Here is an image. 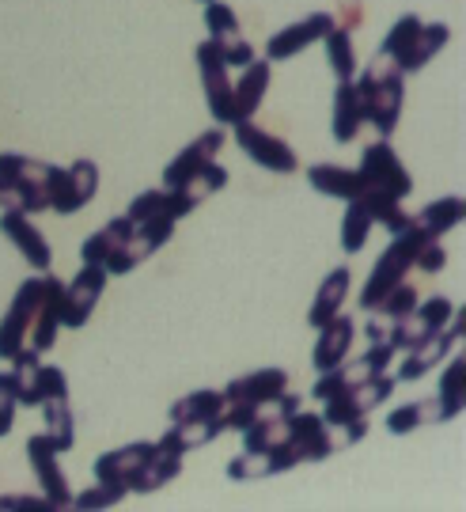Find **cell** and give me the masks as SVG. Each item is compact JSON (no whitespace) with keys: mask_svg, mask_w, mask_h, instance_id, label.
I'll return each instance as SVG.
<instances>
[{"mask_svg":"<svg viewBox=\"0 0 466 512\" xmlns=\"http://www.w3.org/2000/svg\"><path fill=\"white\" fill-rule=\"evenodd\" d=\"M353 88L364 107V126L376 129V137H391L406 103V73L387 54H376L364 65V73L353 76Z\"/></svg>","mask_w":466,"mask_h":512,"instance_id":"obj_1","label":"cell"},{"mask_svg":"<svg viewBox=\"0 0 466 512\" xmlns=\"http://www.w3.org/2000/svg\"><path fill=\"white\" fill-rule=\"evenodd\" d=\"M425 239H432V236H425L417 224H410V228H402V232L391 236L387 251L376 258L372 274H368L364 289H360V311H376L379 300L391 293L398 281H406V277H410L413 258H417L421 247H425Z\"/></svg>","mask_w":466,"mask_h":512,"instance_id":"obj_2","label":"cell"},{"mask_svg":"<svg viewBox=\"0 0 466 512\" xmlns=\"http://www.w3.org/2000/svg\"><path fill=\"white\" fill-rule=\"evenodd\" d=\"M395 384L398 380L391 376V368H387V372H379L372 380H360V384L345 387L338 395L323 399V421L330 429H341V425H349V421L368 418L376 406H383L395 395Z\"/></svg>","mask_w":466,"mask_h":512,"instance_id":"obj_3","label":"cell"},{"mask_svg":"<svg viewBox=\"0 0 466 512\" xmlns=\"http://www.w3.org/2000/svg\"><path fill=\"white\" fill-rule=\"evenodd\" d=\"M42 293H46V274L23 281L16 289V296H12V304H8L4 319H0V357L4 361H12L19 349L27 346L31 327H35L38 304H42Z\"/></svg>","mask_w":466,"mask_h":512,"instance_id":"obj_4","label":"cell"},{"mask_svg":"<svg viewBox=\"0 0 466 512\" xmlns=\"http://www.w3.org/2000/svg\"><path fill=\"white\" fill-rule=\"evenodd\" d=\"M232 137L239 152L258 164L262 171H273V175H292V171H300V156H296V148L281 141V137H273L269 129L254 126V118L247 122H235L232 126Z\"/></svg>","mask_w":466,"mask_h":512,"instance_id":"obj_5","label":"cell"},{"mask_svg":"<svg viewBox=\"0 0 466 512\" xmlns=\"http://www.w3.org/2000/svg\"><path fill=\"white\" fill-rule=\"evenodd\" d=\"M171 236H175V220H141V224H133V232H129V239L114 251V255L107 258V277H126L133 274L137 266H144L148 258L156 255L160 247H167L171 243Z\"/></svg>","mask_w":466,"mask_h":512,"instance_id":"obj_6","label":"cell"},{"mask_svg":"<svg viewBox=\"0 0 466 512\" xmlns=\"http://www.w3.org/2000/svg\"><path fill=\"white\" fill-rule=\"evenodd\" d=\"M463 330H466V311L455 308V315H451V323L444 330H436L432 338H425L421 346L406 349V361L398 365V384H417L421 376H429L432 368L440 365V361H448L451 349L463 342Z\"/></svg>","mask_w":466,"mask_h":512,"instance_id":"obj_7","label":"cell"},{"mask_svg":"<svg viewBox=\"0 0 466 512\" xmlns=\"http://www.w3.org/2000/svg\"><path fill=\"white\" fill-rule=\"evenodd\" d=\"M357 171L364 175V183L372 186V190H387L395 198H410L413 194V175L406 171L402 156L391 145V137H379L372 145H364Z\"/></svg>","mask_w":466,"mask_h":512,"instance_id":"obj_8","label":"cell"},{"mask_svg":"<svg viewBox=\"0 0 466 512\" xmlns=\"http://www.w3.org/2000/svg\"><path fill=\"white\" fill-rule=\"evenodd\" d=\"M201 19H205L209 42L220 50L224 65H228L232 73L235 69H247L254 57H258L254 54V46L243 38V31H239V16H235L224 0H209V4H205V12H201Z\"/></svg>","mask_w":466,"mask_h":512,"instance_id":"obj_9","label":"cell"},{"mask_svg":"<svg viewBox=\"0 0 466 512\" xmlns=\"http://www.w3.org/2000/svg\"><path fill=\"white\" fill-rule=\"evenodd\" d=\"M391 357H395V349L391 346H372L364 349L360 357H345L338 368H330V372H319V380H315V387H311V395L323 403V399H330V395H338V391H345V387L360 384V380H372V376H379V372H387L391 368Z\"/></svg>","mask_w":466,"mask_h":512,"instance_id":"obj_10","label":"cell"},{"mask_svg":"<svg viewBox=\"0 0 466 512\" xmlns=\"http://www.w3.org/2000/svg\"><path fill=\"white\" fill-rule=\"evenodd\" d=\"M198 76H201V92H205V107L216 118V126H228V107H232V69L224 65V57L213 42L205 38L198 46Z\"/></svg>","mask_w":466,"mask_h":512,"instance_id":"obj_11","label":"cell"},{"mask_svg":"<svg viewBox=\"0 0 466 512\" xmlns=\"http://www.w3.org/2000/svg\"><path fill=\"white\" fill-rule=\"evenodd\" d=\"M334 27H338V19L330 16V12H311V16L296 19V23L281 27L277 35H269L266 61H288V57L304 54L307 46H319Z\"/></svg>","mask_w":466,"mask_h":512,"instance_id":"obj_12","label":"cell"},{"mask_svg":"<svg viewBox=\"0 0 466 512\" xmlns=\"http://www.w3.org/2000/svg\"><path fill=\"white\" fill-rule=\"evenodd\" d=\"M107 289V270L103 266H80V274L65 285V311H61V327L80 330L88 327V319L95 315L99 300Z\"/></svg>","mask_w":466,"mask_h":512,"instance_id":"obj_13","label":"cell"},{"mask_svg":"<svg viewBox=\"0 0 466 512\" xmlns=\"http://www.w3.org/2000/svg\"><path fill=\"white\" fill-rule=\"evenodd\" d=\"M269 80H273V61L254 57L247 69H239V80L232 76V107H228V126L254 118L269 95Z\"/></svg>","mask_w":466,"mask_h":512,"instance_id":"obj_14","label":"cell"},{"mask_svg":"<svg viewBox=\"0 0 466 512\" xmlns=\"http://www.w3.org/2000/svg\"><path fill=\"white\" fill-rule=\"evenodd\" d=\"M57 452L50 437L46 433H35V437H27V459H31V467H35L38 475V486H42V494L54 501L57 512L72 509V490H69V478L61 471V463H57Z\"/></svg>","mask_w":466,"mask_h":512,"instance_id":"obj_15","label":"cell"},{"mask_svg":"<svg viewBox=\"0 0 466 512\" xmlns=\"http://www.w3.org/2000/svg\"><path fill=\"white\" fill-rule=\"evenodd\" d=\"M220 148H224V126H213V129H205L201 137H194V141L182 148L171 164L163 167V190L186 186L194 175H198L201 167L213 164L216 156H220Z\"/></svg>","mask_w":466,"mask_h":512,"instance_id":"obj_16","label":"cell"},{"mask_svg":"<svg viewBox=\"0 0 466 512\" xmlns=\"http://www.w3.org/2000/svg\"><path fill=\"white\" fill-rule=\"evenodd\" d=\"M0 232H4V239L16 247L19 255L35 266L38 274H50V266H54V247H50V239L31 224L27 213L4 209V213H0Z\"/></svg>","mask_w":466,"mask_h":512,"instance_id":"obj_17","label":"cell"},{"mask_svg":"<svg viewBox=\"0 0 466 512\" xmlns=\"http://www.w3.org/2000/svg\"><path fill=\"white\" fill-rule=\"evenodd\" d=\"M288 440H292L300 463H323V459H330L338 452L334 429L323 421V414H307V410L292 414V433H288Z\"/></svg>","mask_w":466,"mask_h":512,"instance_id":"obj_18","label":"cell"},{"mask_svg":"<svg viewBox=\"0 0 466 512\" xmlns=\"http://www.w3.org/2000/svg\"><path fill=\"white\" fill-rule=\"evenodd\" d=\"M353 338H357V323L338 311L326 327H319V342H315V349H311V365H315V372H330V368H338L341 361L349 357Z\"/></svg>","mask_w":466,"mask_h":512,"instance_id":"obj_19","label":"cell"},{"mask_svg":"<svg viewBox=\"0 0 466 512\" xmlns=\"http://www.w3.org/2000/svg\"><path fill=\"white\" fill-rule=\"evenodd\" d=\"M288 391L285 368H254L247 376H235L224 384V399H243V403H277Z\"/></svg>","mask_w":466,"mask_h":512,"instance_id":"obj_20","label":"cell"},{"mask_svg":"<svg viewBox=\"0 0 466 512\" xmlns=\"http://www.w3.org/2000/svg\"><path fill=\"white\" fill-rule=\"evenodd\" d=\"M61 311H65V281H57L54 274H46V293H42V304H38L35 327H31L27 346L38 349V353L54 349L57 330H61Z\"/></svg>","mask_w":466,"mask_h":512,"instance_id":"obj_21","label":"cell"},{"mask_svg":"<svg viewBox=\"0 0 466 512\" xmlns=\"http://www.w3.org/2000/svg\"><path fill=\"white\" fill-rule=\"evenodd\" d=\"M152 440H133V444H122L114 452H103L95 459V482H107V486H126L129 490V478L133 471L141 467L144 459L152 456Z\"/></svg>","mask_w":466,"mask_h":512,"instance_id":"obj_22","label":"cell"},{"mask_svg":"<svg viewBox=\"0 0 466 512\" xmlns=\"http://www.w3.org/2000/svg\"><path fill=\"white\" fill-rule=\"evenodd\" d=\"M307 183L311 190H319L323 198H338V202H353L360 198L368 183L357 167H341V164H311L307 167Z\"/></svg>","mask_w":466,"mask_h":512,"instance_id":"obj_23","label":"cell"},{"mask_svg":"<svg viewBox=\"0 0 466 512\" xmlns=\"http://www.w3.org/2000/svg\"><path fill=\"white\" fill-rule=\"evenodd\" d=\"M360 129H364V107H360L357 88H353V80H338L334 103H330V137L338 145H353Z\"/></svg>","mask_w":466,"mask_h":512,"instance_id":"obj_24","label":"cell"},{"mask_svg":"<svg viewBox=\"0 0 466 512\" xmlns=\"http://www.w3.org/2000/svg\"><path fill=\"white\" fill-rule=\"evenodd\" d=\"M421 27H425V19L406 12V16H398V23L383 35V46H379V54L391 57L406 76H417V38H421Z\"/></svg>","mask_w":466,"mask_h":512,"instance_id":"obj_25","label":"cell"},{"mask_svg":"<svg viewBox=\"0 0 466 512\" xmlns=\"http://www.w3.org/2000/svg\"><path fill=\"white\" fill-rule=\"evenodd\" d=\"M349 289H353V274H349V266H338V270H330L323 277V285H319V293L311 300V311H307V323L319 330L326 327L341 308H345V300H349Z\"/></svg>","mask_w":466,"mask_h":512,"instance_id":"obj_26","label":"cell"},{"mask_svg":"<svg viewBox=\"0 0 466 512\" xmlns=\"http://www.w3.org/2000/svg\"><path fill=\"white\" fill-rule=\"evenodd\" d=\"M220 433H224L220 414H216V418H201V421H171V429H167L156 444L167 448V452H175V456H186V452H194V448L213 444Z\"/></svg>","mask_w":466,"mask_h":512,"instance_id":"obj_27","label":"cell"},{"mask_svg":"<svg viewBox=\"0 0 466 512\" xmlns=\"http://www.w3.org/2000/svg\"><path fill=\"white\" fill-rule=\"evenodd\" d=\"M182 475V456H175V452H167V448H152V456L144 459L141 467L133 471V478H129V494H156V490H163L167 482H175V478Z\"/></svg>","mask_w":466,"mask_h":512,"instance_id":"obj_28","label":"cell"},{"mask_svg":"<svg viewBox=\"0 0 466 512\" xmlns=\"http://www.w3.org/2000/svg\"><path fill=\"white\" fill-rule=\"evenodd\" d=\"M466 217V202L463 194H448V198H436V202L421 205V213L413 217V224L432 239H444L451 228H459Z\"/></svg>","mask_w":466,"mask_h":512,"instance_id":"obj_29","label":"cell"},{"mask_svg":"<svg viewBox=\"0 0 466 512\" xmlns=\"http://www.w3.org/2000/svg\"><path fill=\"white\" fill-rule=\"evenodd\" d=\"M129 232H133V220L129 217H114V220H107L99 232H91V236L84 239V247H80L84 266H107V258L126 243Z\"/></svg>","mask_w":466,"mask_h":512,"instance_id":"obj_30","label":"cell"},{"mask_svg":"<svg viewBox=\"0 0 466 512\" xmlns=\"http://www.w3.org/2000/svg\"><path fill=\"white\" fill-rule=\"evenodd\" d=\"M42 421H46V437L54 444L57 452H69L76 444V421H72V403L69 395H50L42 399Z\"/></svg>","mask_w":466,"mask_h":512,"instance_id":"obj_31","label":"cell"},{"mask_svg":"<svg viewBox=\"0 0 466 512\" xmlns=\"http://www.w3.org/2000/svg\"><path fill=\"white\" fill-rule=\"evenodd\" d=\"M436 406H440V421H455L466 406V361L463 353L451 357V365L440 376V391H436Z\"/></svg>","mask_w":466,"mask_h":512,"instance_id":"obj_32","label":"cell"},{"mask_svg":"<svg viewBox=\"0 0 466 512\" xmlns=\"http://www.w3.org/2000/svg\"><path fill=\"white\" fill-rule=\"evenodd\" d=\"M360 202H364V209H368L372 224H383L391 236L413 224V217L406 213V205H402V198L387 194V190H372V186H368V190L360 194Z\"/></svg>","mask_w":466,"mask_h":512,"instance_id":"obj_33","label":"cell"},{"mask_svg":"<svg viewBox=\"0 0 466 512\" xmlns=\"http://www.w3.org/2000/svg\"><path fill=\"white\" fill-rule=\"evenodd\" d=\"M319 46H323L334 80H353L357 76V50H353V31L349 27H334Z\"/></svg>","mask_w":466,"mask_h":512,"instance_id":"obj_34","label":"cell"},{"mask_svg":"<svg viewBox=\"0 0 466 512\" xmlns=\"http://www.w3.org/2000/svg\"><path fill=\"white\" fill-rule=\"evenodd\" d=\"M0 209H16V213H46L50 198H46V186L42 183H16V179H0Z\"/></svg>","mask_w":466,"mask_h":512,"instance_id":"obj_35","label":"cell"},{"mask_svg":"<svg viewBox=\"0 0 466 512\" xmlns=\"http://www.w3.org/2000/svg\"><path fill=\"white\" fill-rule=\"evenodd\" d=\"M38 368H42V353L31 346H23L12 357V384H16L19 406H38Z\"/></svg>","mask_w":466,"mask_h":512,"instance_id":"obj_36","label":"cell"},{"mask_svg":"<svg viewBox=\"0 0 466 512\" xmlns=\"http://www.w3.org/2000/svg\"><path fill=\"white\" fill-rule=\"evenodd\" d=\"M288 433H292V418H281L277 410L266 414L262 421H254L251 429L243 433V448L247 452H273L277 444H285Z\"/></svg>","mask_w":466,"mask_h":512,"instance_id":"obj_37","label":"cell"},{"mask_svg":"<svg viewBox=\"0 0 466 512\" xmlns=\"http://www.w3.org/2000/svg\"><path fill=\"white\" fill-rule=\"evenodd\" d=\"M372 228H376V224H372V217H368V209H364L360 198L345 202V217H341V251H345V255H360L368 236H372Z\"/></svg>","mask_w":466,"mask_h":512,"instance_id":"obj_38","label":"cell"},{"mask_svg":"<svg viewBox=\"0 0 466 512\" xmlns=\"http://www.w3.org/2000/svg\"><path fill=\"white\" fill-rule=\"evenodd\" d=\"M436 421H440V406H436V399H425V403H406V406H398V410L387 414V433H395V437H410V433H417L421 425H436Z\"/></svg>","mask_w":466,"mask_h":512,"instance_id":"obj_39","label":"cell"},{"mask_svg":"<svg viewBox=\"0 0 466 512\" xmlns=\"http://www.w3.org/2000/svg\"><path fill=\"white\" fill-rule=\"evenodd\" d=\"M220 410H224V391H213V387H201V391H190V395H182L179 403H171V421L216 418Z\"/></svg>","mask_w":466,"mask_h":512,"instance_id":"obj_40","label":"cell"},{"mask_svg":"<svg viewBox=\"0 0 466 512\" xmlns=\"http://www.w3.org/2000/svg\"><path fill=\"white\" fill-rule=\"evenodd\" d=\"M50 167L46 160L35 156H23V152H0V179H16V183H42L50 179Z\"/></svg>","mask_w":466,"mask_h":512,"instance_id":"obj_41","label":"cell"},{"mask_svg":"<svg viewBox=\"0 0 466 512\" xmlns=\"http://www.w3.org/2000/svg\"><path fill=\"white\" fill-rule=\"evenodd\" d=\"M46 198H50V209H54L57 217H72V213H80L84 202L76 198V190H72V179L65 167H50V179H46Z\"/></svg>","mask_w":466,"mask_h":512,"instance_id":"obj_42","label":"cell"},{"mask_svg":"<svg viewBox=\"0 0 466 512\" xmlns=\"http://www.w3.org/2000/svg\"><path fill=\"white\" fill-rule=\"evenodd\" d=\"M266 414H273V403H243V399H224L220 421H224V429L247 433L254 421H262Z\"/></svg>","mask_w":466,"mask_h":512,"instance_id":"obj_43","label":"cell"},{"mask_svg":"<svg viewBox=\"0 0 466 512\" xmlns=\"http://www.w3.org/2000/svg\"><path fill=\"white\" fill-rule=\"evenodd\" d=\"M126 497H129L126 486H107V482H95L91 490H80V494H72V509H80V512L118 509Z\"/></svg>","mask_w":466,"mask_h":512,"instance_id":"obj_44","label":"cell"},{"mask_svg":"<svg viewBox=\"0 0 466 512\" xmlns=\"http://www.w3.org/2000/svg\"><path fill=\"white\" fill-rule=\"evenodd\" d=\"M269 475H277L269 452H247V448H243V456H235L232 463H228V478H232V482H254V478H269Z\"/></svg>","mask_w":466,"mask_h":512,"instance_id":"obj_45","label":"cell"},{"mask_svg":"<svg viewBox=\"0 0 466 512\" xmlns=\"http://www.w3.org/2000/svg\"><path fill=\"white\" fill-rule=\"evenodd\" d=\"M126 217L133 220V224H141V220H160V217H167V190H144V194H137L133 202H129V209H126ZM171 220V217H167ZM179 224V220H175Z\"/></svg>","mask_w":466,"mask_h":512,"instance_id":"obj_46","label":"cell"},{"mask_svg":"<svg viewBox=\"0 0 466 512\" xmlns=\"http://www.w3.org/2000/svg\"><path fill=\"white\" fill-rule=\"evenodd\" d=\"M417 304H421V293L413 289L410 281H398L391 293L383 296L376 304V311H383V315H391V319H406L410 311H417Z\"/></svg>","mask_w":466,"mask_h":512,"instance_id":"obj_47","label":"cell"},{"mask_svg":"<svg viewBox=\"0 0 466 512\" xmlns=\"http://www.w3.org/2000/svg\"><path fill=\"white\" fill-rule=\"evenodd\" d=\"M448 42H451L448 23H425V27H421V38H417V73H421V69H425Z\"/></svg>","mask_w":466,"mask_h":512,"instance_id":"obj_48","label":"cell"},{"mask_svg":"<svg viewBox=\"0 0 466 512\" xmlns=\"http://www.w3.org/2000/svg\"><path fill=\"white\" fill-rule=\"evenodd\" d=\"M224 186H228V167H220L213 160V164H205L198 175L186 183V190H190L198 202H209V198H213V194H220Z\"/></svg>","mask_w":466,"mask_h":512,"instance_id":"obj_49","label":"cell"},{"mask_svg":"<svg viewBox=\"0 0 466 512\" xmlns=\"http://www.w3.org/2000/svg\"><path fill=\"white\" fill-rule=\"evenodd\" d=\"M65 171H69L76 198L84 205L95 202V194H99V164H95V160H76V164L65 167Z\"/></svg>","mask_w":466,"mask_h":512,"instance_id":"obj_50","label":"cell"},{"mask_svg":"<svg viewBox=\"0 0 466 512\" xmlns=\"http://www.w3.org/2000/svg\"><path fill=\"white\" fill-rule=\"evenodd\" d=\"M16 384H12V372H0V440L12 433L16 425Z\"/></svg>","mask_w":466,"mask_h":512,"instance_id":"obj_51","label":"cell"},{"mask_svg":"<svg viewBox=\"0 0 466 512\" xmlns=\"http://www.w3.org/2000/svg\"><path fill=\"white\" fill-rule=\"evenodd\" d=\"M417 315L429 323V330H444L451 323L455 308H451L448 296H429V300H421V304H417Z\"/></svg>","mask_w":466,"mask_h":512,"instance_id":"obj_52","label":"cell"},{"mask_svg":"<svg viewBox=\"0 0 466 512\" xmlns=\"http://www.w3.org/2000/svg\"><path fill=\"white\" fill-rule=\"evenodd\" d=\"M0 512H57L46 494H0Z\"/></svg>","mask_w":466,"mask_h":512,"instance_id":"obj_53","label":"cell"},{"mask_svg":"<svg viewBox=\"0 0 466 512\" xmlns=\"http://www.w3.org/2000/svg\"><path fill=\"white\" fill-rule=\"evenodd\" d=\"M444 266H448L444 243H440V239H425V247H421L417 258H413V270H421V274H440Z\"/></svg>","mask_w":466,"mask_h":512,"instance_id":"obj_54","label":"cell"},{"mask_svg":"<svg viewBox=\"0 0 466 512\" xmlns=\"http://www.w3.org/2000/svg\"><path fill=\"white\" fill-rule=\"evenodd\" d=\"M395 323L391 315H383V311H368V323H364V338L372 342V346H391V338H395ZM395 349V346H391Z\"/></svg>","mask_w":466,"mask_h":512,"instance_id":"obj_55","label":"cell"},{"mask_svg":"<svg viewBox=\"0 0 466 512\" xmlns=\"http://www.w3.org/2000/svg\"><path fill=\"white\" fill-rule=\"evenodd\" d=\"M273 410H277L281 418H292V414H300V410H304V399H300V395H292V391H285V395L273 403Z\"/></svg>","mask_w":466,"mask_h":512,"instance_id":"obj_56","label":"cell"},{"mask_svg":"<svg viewBox=\"0 0 466 512\" xmlns=\"http://www.w3.org/2000/svg\"><path fill=\"white\" fill-rule=\"evenodd\" d=\"M341 4V16H345V27L353 31L360 23V16H364V8H360V0H338Z\"/></svg>","mask_w":466,"mask_h":512,"instance_id":"obj_57","label":"cell"},{"mask_svg":"<svg viewBox=\"0 0 466 512\" xmlns=\"http://www.w3.org/2000/svg\"><path fill=\"white\" fill-rule=\"evenodd\" d=\"M198 4H209V0H198Z\"/></svg>","mask_w":466,"mask_h":512,"instance_id":"obj_58","label":"cell"}]
</instances>
